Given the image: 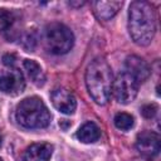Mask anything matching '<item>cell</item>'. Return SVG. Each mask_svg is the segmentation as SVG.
<instances>
[{
  "label": "cell",
  "instance_id": "20",
  "mask_svg": "<svg viewBox=\"0 0 161 161\" xmlns=\"http://www.w3.org/2000/svg\"><path fill=\"white\" fill-rule=\"evenodd\" d=\"M1 141H3V137H1V135H0V146H1Z\"/></svg>",
  "mask_w": 161,
  "mask_h": 161
},
{
  "label": "cell",
  "instance_id": "17",
  "mask_svg": "<svg viewBox=\"0 0 161 161\" xmlns=\"http://www.w3.org/2000/svg\"><path fill=\"white\" fill-rule=\"evenodd\" d=\"M16 62V57L14 54H5L3 57V63L10 68H14V64Z\"/></svg>",
  "mask_w": 161,
  "mask_h": 161
},
{
  "label": "cell",
  "instance_id": "8",
  "mask_svg": "<svg viewBox=\"0 0 161 161\" xmlns=\"http://www.w3.org/2000/svg\"><path fill=\"white\" fill-rule=\"evenodd\" d=\"M136 147L146 157L156 156L160 151V136L152 131H143L137 135Z\"/></svg>",
  "mask_w": 161,
  "mask_h": 161
},
{
  "label": "cell",
  "instance_id": "10",
  "mask_svg": "<svg viewBox=\"0 0 161 161\" xmlns=\"http://www.w3.org/2000/svg\"><path fill=\"white\" fill-rule=\"evenodd\" d=\"M53 146L48 142H38L30 145L24 152L23 161H50Z\"/></svg>",
  "mask_w": 161,
  "mask_h": 161
},
{
  "label": "cell",
  "instance_id": "19",
  "mask_svg": "<svg viewBox=\"0 0 161 161\" xmlns=\"http://www.w3.org/2000/svg\"><path fill=\"white\" fill-rule=\"evenodd\" d=\"M132 161H148V160H146V158H135Z\"/></svg>",
  "mask_w": 161,
  "mask_h": 161
},
{
  "label": "cell",
  "instance_id": "9",
  "mask_svg": "<svg viewBox=\"0 0 161 161\" xmlns=\"http://www.w3.org/2000/svg\"><path fill=\"white\" fill-rule=\"evenodd\" d=\"M126 73L133 77L138 83L145 82L150 77V67L146 60L138 55H128L125 60Z\"/></svg>",
  "mask_w": 161,
  "mask_h": 161
},
{
  "label": "cell",
  "instance_id": "3",
  "mask_svg": "<svg viewBox=\"0 0 161 161\" xmlns=\"http://www.w3.org/2000/svg\"><path fill=\"white\" fill-rule=\"evenodd\" d=\"M16 121L20 126L30 130L44 128L50 123L52 114L45 103L39 97L24 98L15 111Z\"/></svg>",
  "mask_w": 161,
  "mask_h": 161
},
{
  "label": "cell",
  "instance_id": "7",
  "mask_svg": "<svg viewBox=\"0 0 161 161\" xmlns=\"http://www.w3.org/2000/svg\"><path fill=\"white\" fill-rule=\"evenodd\" d=\"M53 106L64 114H72L77 108V99L74 94L63 87L55 88L50 96Z\"/></svg>",
  "mask_w": 161,
  "mask_h": 161
},
{
  "label": "cell",
  "instance_id": "15",
  "mask_svg": "<svg viewBox=\"0 0 161 161\" xmlns=\"http://www.w3.org/2000/svg\"><path fill=\"white\" fill-rule=\"evenodd\" d=\"M14 20V16L10 11L5 9H0V31L8 29Z\"/></svg>",
  "mask_w": 161,
  "mask_h": 161
},
{
  "label": "cell",
  "instance_id": "4",
  "mask_svg": "<svg viewBox=\"0 0 161 161\" xmlns=\"http://www.w3.org/2000/svg\"><path fill=\"white\" fill-rule=\"evenodd\" d=\"M44 42L48 50L53 54H65L74 44L72 30L62 23H50L44 31Z\"/></svg>",
  "mask_w": 161,
  "mask_h": 161
},
{
  "label": "cell",
  "instance_id": "2",
  "mask_svg": "<svg viewBox=\"0 0 161 161\" xmlns=\"http://www.w3.org/2000/svg\"><path fill=\"white\" fill-rule=\"evenodd\" d=\"M112 69L103 58H96L86 70V86L97 104H106L112 92Z\"/></svg>",
  "mask_w": 161,
  "mask_h": 161
},
{
  "label": "cell",
  "instance_id": "18",
  "mask_svg": "<svg viewBox=\"0 0 161 161\" xmlns=\"http://www.w3.org/2000/svg\"><path fill=\"white\" fill-rule=\"evenodd\" d=\"M83 4H84V1H80V3H69L70 6H80V5H83Z\"/></svg>",
  "mask_w": 161,
  "mask_h": 161
},
{
  "label": "cell",
  "instance_id": "1",
  "mask_svg": "<svg viewBox=\"0 0 161 161\" xmlns=\"http://www.w3.org/2000/svg\"><path fill=\"white\" fill-rule=\"evenodd\" d=\"M128 31L138 45H148L156 33V15L146 1H133L128 9Z\"/></svg>",
  "mask_w": 161,
  "mask_h": 161
},
{
  "label": "cell",
  "instance_id": "14",
  "mask_svg": "<svg viewBox=\"0 0 161 161\" xmlns=\"http://www.w3.org/2000/svg\"><path fill=\"white\" fill-rule=\"evenodd\" d=\"M114 126L118 128V130H122V131H127L130 128H132L133 123H135V119L131 114L126 113V112H119L114 116Z\"/></svg>",
  "mask_w": 161,
  "mask_h": 161
},
{
  "label": "cell",
  "instance_id": "11",
  "mask_svg": "<svg viewBox=\"0 0 161 161\" xmlns=\"http://www.w3.org/2000/svg\"><path fill=\"white\" fill-rule=\"evenodd\" d=\"M122 6V1H96L93 3L94 14L101 20L112 19Z\"/></svg>",
  "mask_w": 161,
  "mask_h": 161
},
{
  "label": "cell",
  "instance_id": "13",
  "mask_svg": "<svg viewBox=\"0 0 161 161\" xmlns=\"http://www.w3.org/2000/svg\"><path fill=\"white\" fill-rule=\"evenodd\" d=\"M23 65H24V68H25V70H26L29 78L31 79V82H33L35 86L40 87V86H43V84L45 83V74H44L42 67H40L35 60L25 59L24 63H23Z\"/></svg>",
  "mask_w": 161,
  "mask_h": 161
},
{
  "label": "cell",
  "instance_id": "21",
  "mask_svg": "<svg viewBox=\"0 0 161 161\" xmlns=\"http://www.w3.org/2000/svg\"><path fill=\"white\" fill-rule=\"evenodd\" d=\"M0 161H3V158H1V157H0Z\"/></svg>",
  "mask_w": 161,
  "mask_h": 161
},
{
  "label": "cell",
  "instance_id": "16",
  "mask_svg": "<svg viewBox=\"0 0 161 161\" xmlns=\"http://www.w3.org/2000/svg\"><path fill=\"white\" fill-rule=\"evenodd\" d=\"M157 109H158L157 104H155V103H148V104H145V106L141 107V113H142V116H143L145 118H152V117H155V114L157 113Z\"/></svg>",
  "mask_w": 161,
  "mask_h": 161
},
{
  "label": "cell",
  "instance_id": "12",
  "mask_svg": "<svg viewBox=\"0 0 161 161\" xmlns=\"http://www.w3.org/2000/svg\"><path fill=\"white\" fill-rule=\"evenodd\" d=\"M75 136L83 143H93L101 137V128L94 122L89 121L78 128Z\"/></svg>",
  "mask_w": 161,
  "mask_h": 161
},
{
  "label": "cell",
  "instance_id": "6",
  "mask_svg": "<svg viewBox=\"0 0 161 161\" xmlns=\"http://www.w3.org/2000/svg\"><path fill=\"white\" fill-rule=\"evenodd\" d=\"M25 80L23 73L16 68H10L0 75V91L5 94L16 96L24 91Z\"/></svg>",
  "mask_w": 161,
  "mask_h": 161
},
{
  "label": "cell",
  "instance_id": "5",
  "mask_svg": "<svg viewBox=\"0 0 161 161\" xmlns=\"http://www.w3.org/2000/svg\"><path fill=\"white\" fill-rule=\"evenodd\" d=\"M112 92L114 98L121 104L131 103L138 92V82L131 77L128 73L122 72L119 73L112 83Z\"/></svg>",
  "mask_w": 161,
  "mask_h": 161
}]
</instances>
